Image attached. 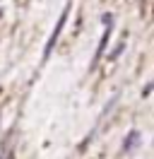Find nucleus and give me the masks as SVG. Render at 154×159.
I'll list each match as a JSON object with an SVG mask.
<instances>
[{"instance_id":"nucleus-1","label":"nucleus","mask_w":154,"mask_h":159,"mask_svg":"<svg viewBox=\"0 0 154 159\" xmlns=\"http://www.w3.org/2000/svg\"><path fill=\"white\" fill-rule=\"evenodd\" d=\"M67 15H70V2L65 5V10H63V15H60V20H58V24L53 27V34H51V39H48V43H46V51H43V56H51V51H53V46H56V41H58V36H60V31H63V27H65V22H67Z\"/></svg>"},{"instance_id":"nucleus-3","label":"nucleus","mask_w":154,"mask_h":159,"mask_svg":"<svg viewBox=\"0 0 154 159\" xmlns=\"http://www.w3.org/2000/svg\"><path fill=\"white\" fill-rule=\"evenodd\" d=\"M140 140H142L140 130H130V133H128V138L123 140V152H133V149L140 145Z\"/></svg>"},{"instance_id":"nucleus-2","label":"nucleus","mask_w":154,"mask_h":159,"mask_svg":"<svg viewBox=\"0 0 154 159\" xmlns=\"http://www.w3.org/2000/svg\"><path fill=\"white\" fill-rule=\"evenodd\" d=\"M104 27H106V31H104V36H101V43H99V48H96L94 63L101 58V53H104L106 43H108V36H111V31H113V15H104Z\"/></svg>"}]
</instances>
